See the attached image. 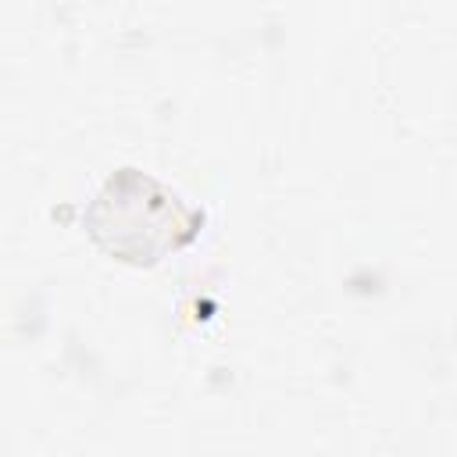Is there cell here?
<instances>
[{
  "label": "cell",
  "mask_w": 457,
  "mask_h": 457,
  "mask_svg": "<svg viewBox=\"0 0 457 457\" xmlns=\"http://www.w3.org/2000/svg\"><path fill=\"white\" fill-rule=\"evenodd\" d=\"M93 232L100 243H107L114 253L129 257L136 225H146V236L154 250H171L193 236L196 214L164 186H157L146 175H118L107 182V189L93 204Z\"/></svg>",
  "instance_id": "cell-1"
}]
</instances>
